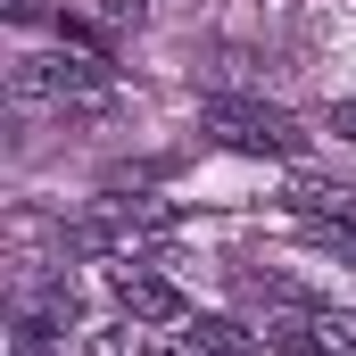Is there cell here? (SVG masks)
Segmentation results:
<instances>
[{"mask_svg":"<svg viewBox=\"0 0 356 356\" xmlns=\"http://www.w3.org/2000/svg\"><path fill=\"white\" fill-rule=\"evenodd\" d=\"M141 8H149V0H108V17H116V25H141Z\"/></svg>","mask_w":356,"mask_h":356,"instance_id":"8fae6325","label":"cell"},{"mask_svg":"<svg viewBox=\"0 0 356 356\" xmlns=\"http://www.w3.org/2000/svg\"><path fill=\"white\" fill-rule=\"evenodd\" d=\"M199 133H207L216 149H241V158H298V149H307L298 116H282L266 99H207V108H199Z\"/></svg>","mask_w":356,"mask_h":356,"instance_id":"7a4b0ae2","label":"cell"},{"mask_svg":"<svg viewBox=\"0 0 356 356\" xmlns=\"http://www.w3.org/2000/svg\"><path fill=\"white\" fill-rule=\"evenodd\" d=\"M332 133H340V141H356V99H332Z\"/></svg>","mask_w":356,"mask_h":356,"instance_id":"9c48e42d","label":"cell"},{"mask_svg":"<svg viewBox=\"0 0 356 356\" xmlns=\"http://www.w3.org/2000/svg\"><path fill=\"white\" fill-rule=\"evenodd\" d=\"M50 332H58L50 315H25V323H17V348H8V356H50Z\"/></svg>","mask_w":356,"mask_h":356,"instance_id":"52a82bcc","label":"cell"},{"mask_svg":"<svg viewBox=\"0 0 356 356\" xmlns=\"http://www.w3.org/2000/svg\"><path fill=\"white\" fill-rule=\"evenodd\" d=\"M8 91L25 99V108H99L108 99V58L99 50H33V58H17L8 67Z\"/></svg>","mask_w":356,"mask_h":356,"instance_id":"6da1fadb","label":"cell"},{"mask_svg":"<svg viewBox=\"0 0 356 356\" xmlns=\"http://www.w3.org/2000/svg\"><path fill=\"white\" fill-rule=\"evenodd\" d=\"M108 290H116V307H124L133 323H191V307H182V290L166 282V273L133 266V257H116V266H108Z\"/></svg>","mask_w":356,"mask_h":356,"instance_id":"3957f363","label":"cell"},{"mask_svg":"<svg viewBox=\"0 0 356 356\" xmlns=\"http://www.w3.org/2000/svg\"><path fill=\"white\" fill-rule=\"evenodd\" d=\"M315 356H356V315L348 307H315Z\"/></svg>","mask_w":356,"mask_h":356,"instance_id":"8992f818","label":"cell"},{"mask_svg":"<svg viewBox=\"0 0 356 356\" xmlns=\"http://www.w3.org/2000/svg\"><path fill=\"white\" fill-rule=\"evenodd\" d=\"M0 8H8V25H42L50 17V0H0Z\"/></svg>","mask_w":356,"mask_h":356,"instance_id":"ba28073f","label":"cell"},{"mask_svg":"<svg viewBox=\"0 0 356 356\" xmlns=\"http://www.w3.org/2000/svg\"><path fill=\"white\" fill-rule=\"evenodd\" d=\"M83 356H124V332H91V340H83Z\"/></svg>","mask_w":356,"mask_h":356,"instance_id":"30bf717a","label":"cell"},{"mask_svg":"<svg viewBox=\"0 0 356 356\" xmlns=\"http://www.w3.org/2000/svg\"><path fill=\"white\" fill-rule=\"evenodd\" d=\"M182 340L199 356H257V332L249 323H232V315H191L182 323Z\"/></svg>","mask_w":356,"mask_h":356,"instance_id":"5b68a950","label":"cell"},{"mask_svg":"<svg viewBox=\"0 0 356 356\" xmlns=\"http://www.w3.org/2000/svg\"><path fill=\"white\" fill-rule=\"evenodd\" d=\"M141 356H199V348H191V340H149Z\"/></svg>","mask_w":356,"mask_h":356,"instance_id":"7c38bea8","label":"cell"},{"mask_svg":"<svg viewBox=\"0 0 356 356\" xmlns=\"http://www.w3.org/2000/svg\"><path fill=\"white\" fill-rule=\"evenodd\" d=\"M290 216H307V224H356V182L290 175Z\"/></svg>","mask_w":356,"mask_h":356,"instance_id":"277c9868","label":"cell"}]
</instances>
